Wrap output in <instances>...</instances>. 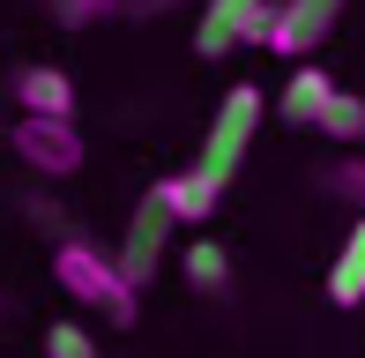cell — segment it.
Returning a JSON list of instances; mask_svg holds the SVG:
<instances>
[{
    "instance_id": "cell-1",
    "label": "cell",
    "mask_w": 365,
    "mask_h": 358,
    "mask_svg": "<svg viewBox=\"0 0 365 358\" xmlns=\"http://www.w3.org/2000/svg\"><path fill=\"white\" fill-rule=\"evenodd\" d=\"M53 284L68 291L75 306L105 314L112 329H135V314H142V291L127 284L120 262H112V254H97L90 239H60V247H53Z\"/></svg>"
},
{
    "instance_id": "cell-2",
    "label": "cell",
    "mask_w": 365,
    "mask_h": 358,
    "mask_svg": "<svg viewBox=\"0 0 365 358\" xmlns=\"http://www.w3.org/2000/svg\"><path fill=\"white\" fill-rule=\"evenodd\" d=\"M254 127H261V90H254V83H231L224 105H217V120H209V142H202V172L217 179V187L246 165V150H254Z\"/></svg>"
},
{
    "instance_id": "cell-3",
    "label": "cell",
    "mask_w": 365,
    "mask_h": 358,
    "mask_svg": "<svg viewBox=\"0 0 365 358\" xmlns=\"http://www.w3.org/2000/svg\"><path fill=\"white\" fill-rule=\"evenodd\" d=\"M336 23H343V0H276V15H269V38H261V45L306 68V60L328 45V30H336Z\"/></svg>"
},
{
    "instance_id": "cell-4",
    "label": "cell",
    "mask_w": 365,
    "mask_h": 358,
    "mask_svg": "<svg viewBox=\"0 0 365 358\" xmlns=\"http://www.w3.org/2000/svg\"><path fill=\"white\" fill-rule=\"evenodd\" d=\"M269 15H276V0H202L194 53H202V60H224L231 45H261V38H269Z\"/></svg>"
},
{
    "instance_id": "cell-5",
    "label": "cell",
    "mask_w": 365,
    "mask_h": 358,
    "mask_svg": "<svg viewBox=\"0 0 365 358\" xmlns=\"http://www.w3.org/2000/svg\"><path fill=\"white\" fill-rule=\"evenodd\" d=\"M15 157H23L38 179H75L82 172V135L75 120H15Z\"/></svg>"
},
{
    "instance_id": "cell-6",
    "label": "cell",
    "mask_w": 365,
    "mask_h": 358,
    "mask_svg": "<svg viewBox=\"0 0 365 358\" xmlns=\"http://www.w3.org/2000/svg\"><path fill=\"white\" fill-rule=\"evenodd\" d=\"M164 239H172V209L157 202V194H142L135 202V217H127V239H120V254H112V262H120V276L127 284H149V276L164 269Z\"/></svg>"
},
{
    "instance_id": "cell-7",
    "label": "cell",
    "mask_w": 365,
    "mask_h": 358,
    "mask_svg": "<svg viewBox=\"0 0 365 358\" xmlns=\"http://www.w3.org/2000/svg\"><path fill=\"white\" fill-rule=\"evenodd\" d=\"M15 105H23V120H75V83L60 68H15Z\"/></svg>"
},
{
    "instance_id": "cell-8",
    "label": "cell",
    "mask_w": 365,
    "mask_h": 358,
    "mask_svg": "<svg viewBox=\"0 0 365 358\" xmlns=\"http://www.w3.org/2000/svg\"><path fill=\"white\" fill-rule=\"evenodd\" d=\"M149 194H157V202L172 209V224H209V217H217V202H224V187H217V179H209L202 165H187V172L157 179Z\"/></svg>"
},
{
    "instance_id": "cell-9",
    "label": "cell",
    "mask_w": 365,
    "mask_h": 358,
    "mask_svg": "<svg viewBox=\"0 0 365 358\" xmlns=\"http://www.w3.org/2000/svg\"><path fill=\"white\" fill-rule=\"evenodd\" d=\"M328 97H336V75L306 60V68H291V83H284V97H276V112H284V127H313Z\"/></svg>"
},
{
    "instance_id": "cell-10",
    "label": "cell",
    "mask_w": 365,
    "mask_h": 358,
    "mask_svg": "<svg viewBox=\"0 0 365 358\" xmlns=\"http://www.w3.org/2000/svg\"><path fill=\"white\" fill-rule=\"evenodd\" d=\"M328 306H365V217L351 224V239H343V254L328 262Z\"/></svg>"
},
{
    "instance_id": "cell-11",
    "label": "cell",
    "mask_w": 365,
    "mask_h": 358,
    "mask_svg": "<svg viewBox=\"0 0 365 358\" xmlns=\"http://www.w3.org/2000/svg\"><path fill=\"white\" fill-rule=\"evenodd\" d=\"M179 269H187V284L202 291V299H217V291L231 284V254L217 247V239H194V247L179 254Z\"/></svg>"
},
{
    "instance_id": "cell-12",
    "label": "cell",
    "mask_w": 365,
    "mask_h": 358,
    "mask_svg": "<svg viewBox=\"0 0 365 358\" xmlns=\"http://www.w3.org/2000/svg\"><path fill=\"white\" fill-rule=\"evenodd\" d=\"M313 127H321L328 142H365V97L336 90V97H328V105H321V120H313Z\"/></svg>"
},
{
    "instance_id": "cell-13",
    "label": "cell",
    "mask_w": 365,
    "mask_h": 358,
    "mask_svg": "<svg viewBox=\"0 0 365 358\" xmlns=\"http://www.w3.org/2000/svg\"><path fill=\"white\" fill-rule=\"evenodd\" d=\"M321 187L336 194V202H351L358 217H365V157H343V165H328V172H321Z\"/></svg>"
},
{
    "instance_id": "cell-14",
    "label": "cell",
    "mask_w": 365,
    "mask_h": 358,
    "mask_svg": "<svg viewBox=\"0 0 365 358\" xmlns=\"http://www.w3.org/2000/svg\"><path fill=\"white\" fill-rule=\"evenodd\" d=\"M45 358H97V344H90V329H75V321H53V329H45Z\"/></svg>"
},
{
    "instance_id": "cell-15",
    "label": "cell",
    "mask_w": 365,
    "mask_h": 358,
    "mask_svg": "<svg viewBox=\"0 0 365 358\" xmlns=\"http://www.w3.org/2000/svg\"><path fill=\"white\" fill-rule=\"evenodd\" d=\"M127 0H60V23L82 30V23H105V15H120Z\"/></svg>"
},
{
    "instance_id": "cell-16",
    "label": "cell",
    "mask_w": 365,
    "mask_h": 358,
    "mask_svg": "<svg viewBox=\"0 0 365 358\" xmlns=\"http://www.w3.org/2000/svg\"><path fill=\"white\" fill-rule=\"evenodd\" d=\"M127 8H149V15H157V8H172V0H127Z\"/></svg>"
}]
</instances>
